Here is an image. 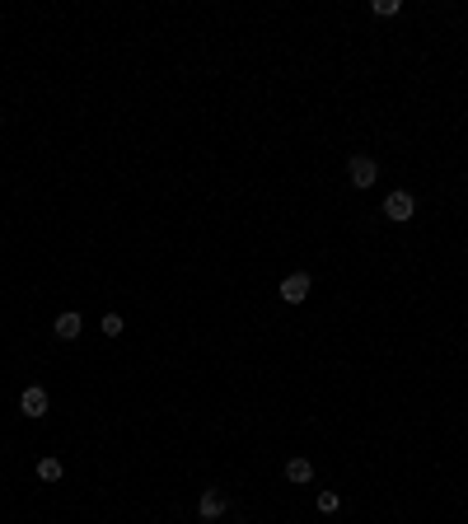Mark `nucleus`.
<instances>
[{
    "instance_id": "nucleus-1",
    "label": "nucleus",
    "mask_w": 468,
    "mask_h": 524,
    "mask_svg": "<svg viewBox=\"0 0 468 524\" xmlns=\"http://www.w3.org/2000/svg\"><path fill=\"white\" fill-rule=\"evenodd\" d=\"M375 178H379V169H375L370 155H356L347 164V183H351V188H375Z\"/></svg>"
},
{
    "instance_id": "nucleus-2",
    "label": "nucleus",
    "mask_w": 468,
    "mask_h": 524,
    "mask_svg": "<svg viewBox=\"0 0 468 524\" xmlns=\"http://www.w3.org/2000/svg\"><path fill=\"white\" fill-rule=\"evenodd\" d=\"M412 211H417V201H412V192H403V188L384 197V215H389V220H398V225H403V220H412Z\"/></svg>"
},
{
    "instance_id": "nucleus-3",
    "label": "nucleus",
    "mask_w": 468,
    "mask_h": 524,
    "mask_svg": "<svg viewBox=\"0 0 468 524\" xmlns=\"http://www.w3.org/2000/svg\"><path fill=\"white\" fill-rule=\"evenodd\" d=\"M19 412H24V417H47V388H42V384H28L19 393Z\"/></svg>"
},
{
    "instance_id": "nucleus-4",
    "label": "nucleus",
    "mask_w": 468,
    "mask_h": 524,
    "mask_svg": "<svg viewBox=\"0 0 468 524\" xmlns=\"http://www.w3.org/2000/svg\"><path fill=\"white\" fill-rule=\"evenodd\" d=\"M281 300H286V305H305V300H309V272L286 276V281H281Z\"/></svg>"
},
{
    "instance_id": "nucleus-5",
    "label": "nucleus",
    "mask_w": 468,
    "mask_h": 524,
    "mask_svg": "<svg viewBox=\"0 0 468 524\" xmlns=\"http://www.w3.org/2000/svg\"><path fill=\"white\" fill-rule=\"evenodd\" d=\"M197 510H201V520L225 515V491H220V487H206V491H201V501H197Z\"/></svg>"
},
{
    "instance_id": "nucleus-6",
    "label": "nucleus",
    "mask_w": 468,
    "mask_h": 524,
    "mask_svg": "<svg viewBox=\"0 0 468 524\" xmlns=\"http://www.w3.org/2000/svg\"><path fill=\"white\" fill-rule=\"evenodd\" d=\"M80 328H84V318H80V314H61V318H57V328H52V332H57L61 342H75V337H80Z\"/></svg>"
},
{
    "instance_id": "nucleus-7",
    "label": "nucleus",
    "mask_w": 468,
    "mask_h": 524,
    "mask_svg": "<svg viewBox=\"0 0 468 524\" xmlns=\"http://www.w3.org/2000/svg\"><path fill=\"white\" fill-rule=\"evenodd\" d=\"M286 478H291L295 487H305L314 478V464H309V459H291V464H286Z\"/></svg>"
},
{
    "instance_id": "nucleus-8",
    "label": "nucleus",
    "mask_w": 468,
    "mask_h": 524,
    "mask_svg": "<svg viewBox=\"0 0 468 524\" xmlns=\"http://www.w3.org/2000/svg\"><path fill=\"white\" fill-rule=\"evenodd\" d=\"M61 473H66L61 459H38V478H42V482H61Z\"/></svg>"
},
{
    "instance_id": "nucleus-9",
    "label": "nucleus",
    "mask_w": 468,
    "mask_h": 524,
    "mask_svg": "<svg viewBox=\"0 0 468 524\" xmlns=\"http://www.w3.org/2000/svg\"><path fill=\"white\" fill-rule=\"evenodd\" d=\"M337 505H342V496H337V491H318V510H323V515H332Z\"/></svg>"
},
{
    "instance_id": "nucleus-10",
    "label": "nucleus",
    "mask_w": 468,
    "mask_h": 524,
    "mask_svg": "<svg viewBox=\"0 0 468 524\" xmlns=\"http://www.w3.org/2000/svg\"><path fill=\"white\" fill-rule=\"evenodd\" d=\"M370 10H375V15H379V19H389V15H398L403 5H398V0H375Z\"/></svg>"
},
{
    "instance_id": "nucleus-11",
    "label": "nucleus",
    "mask_w": 468,
    "mask_h": 524,
    "mask_svg": "<svg viewBox=\"0 0 468 524\" xmlns=\"http://www.w3.org/2000/svg\"><path fill=\"white\" fill-rule=\"evenodd\" d=\"M103 332H108V337H117V332H122V318H117V314H108V318H103Z\"/></svg>"
},
{
    "instance_id": "nucleus-12",
    "label": "nucleus",
    "mask_w": 468,
    "mask_h": 524,
    "mask_svg": "<svg viewBox=\"0 0 468 524\" xmlns=\"http://www.w3.org/2000/svg\"><path fill=\"white\" fill-rule=\"evenodd\" d=\"M201 524H211V520H201Z\"/></svg>"
},
{
    "instance_id": "nucleus-13",
    "label": "nucleus",
    "mask_w": 468,
    "mask_h": 524,
    "mask_svg": "<svg viewBox=\"0 0 468 524\" xmlns=\"http://www.w3.org/2000/svg\"><path fill=\"white\" fill-rule=\"evenodd\" d=\"M234 524H244V520H234Z\"/></svg>"
}]
</instances>
